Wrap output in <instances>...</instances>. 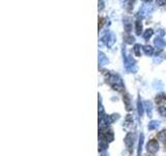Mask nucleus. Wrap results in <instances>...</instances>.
I'll use <instances>...</instances> for the list:
<instances>
[{"label":"nucleus","mask_w":166,"mask_h":156,"mask_svg":"<svg viewBox=\"0 0 166 156\" xmlns=\"http://www.w3.org/2000/svg\"><path fill=\"white\" fill-rule=\"evenodd\" d=\"M107 82L113 87L115 91H122L124 89V83H123V80L122 78L120 77L118 75L116 74H110L108 76V79H107Z\"/></svg>","instance_id":"nucleus-1"},{"label":"nucleus","mask_w":166,"mask_h":156,"mask_svg":"<svg viewBox=\"0 0 166 156\" xmlns=\"http://www.w3.org/2000/svg\"><path fill=\"white\" fill-rule=\"evenodd\" d=\"M147 152L152 153V154L157 153L158 152V150H159L158 142H157L156 139H152V141H150L147 145Z\"/></svg>","instance_id":"nucleus-2"},{"label":"nucleus","mask_w":166,"mask_h":156,"mask_svg":"<svg viewBox=\"0 0 166 156\" xmlns=\"http://www.w3.org/2000/svg\"><path fill=\"white\" fill-rule=\"evenodd\" d=\"M100 136H101V139L107 142V143H110V142H112L114 139V134H113V132H112V130L110 129L102 131Z\"/></svg>","instance_id":"nucleus-3"},{"label":"nucleus","mask_w":166,"mask_h":156,"mask_svg":"<svg viewBox=\"0 0 166 156\" xmlns=\"http://www.w3.org/2000/svg\"><path fill=\"white\" fill-rule=\"evenodd\" d=\"M99 122H100V125L102 126V127H108L111 123H113L111 119V116H106V115L101 116L100 119H99Z\"/></svg>","instance_id":"nucleus-4"},{"label":"nucleus","mask_w":166,"mask_h":156,"mask_svg":"<svg viewBox=\"0 0 166 156\" xmlns=\"http://www.w3.org/2000/svg\"><path fill=\"white\" fill-rule=\"evenodd\" d=\"M125 144H126V146H127V148L129 149V150H131L132 147H133V145H134V135L132 134V133H128V134L126 135Z\"/></svg>","instance_id":"nucleus-5"},{"label":"nucleus","mask_w":166,"mask_h":156,"mask_svg":"<svg viewBox=\"0 0 166 156\" xmlns=\"http://www.w3.org/2000/svg\"><path fill=\"white\" fill-rule=\"evenodd\" d=\"M144 109L147 112V116L149 117H152L153 116V104L151 101H145L144 102Z\"/></svg>","instance_id":"nucleus-6"},{"label":"nucleus","mask_w":166,"mask_h":156,"mask_svg":"<svg viewBox=\"0 0 166 156\" xmlns=\"http://www.w3.org/2000/svg\"><path fill=\"white\" fill-rule=\"evenodd\" d=\"M143 142H144V135H143V133H140V135H139V142H138V149H137V154H138V156H140L141 155V152H142Z\"/></svg>","instance_id":"nucleus-7"},{"label":"nucleus","mask_w":166,"mask_h":156,"mask_svg":"<svg viewBox=\"0 0 166 156\" xmlns=\"http://www.w3.org/2000/svg\"><path fill=\"white\" fill-rule=\"evenodd\" d=\"M137 112H138L139 117H142L143 112H144V103L141 102L140 98L137 100Z\"/></svg>","instance_id":"nucleus-8"},{"label":"nucleus","mask_w":166,"mask_h":156,"mask_svg":"<svg viewBox=\"0 0 166 156\" xmlns=\"http://www.w3.org/2000/svg\"><path fill=\"white\" fill-rule=\"evenodd\" d=\"M107 63H108V60H107V57L104 55V54L101 52V53H99V64L104 66L106 65Z\"/></svg>","instance_id":"nucleus-9"},{"label":"nucleus","mask_w":166,"mask_h":156,"mask_svg":"<svg viewBox=\"0 0 166 156\" xmlns=\"http://www.w3.org/2000/svg\"><path fill=\"white\" fill-rule=\"evenodd\" d=\"M158 139L160 142H162V143L166 144V129L160 131V132L158 133Z\"/></svg>","instance_id":"nucleus-10"},{"label":"nucleus","mask_w":166,"mask_h":156,"mask_svg":"<svg viewBox=\"0 0 166 156\" xmlns=\"http://www.w3.org/2000/svg\"><path fill=\"white\" fill-rule=\"evenodd\" d=\"M156 102L160 106H162L163 104L166 103V96H164V95H159V96H157Z\"/></svg>","instance_id":"nucleus-11"},{"label":"nucleus","mask_w":166,"mask_h":156,"mask_svg":"<svg viewBox=\"0 0 166 156\" xmlns=\"http://www.w3.org/2000/svg\"><path fill=\"white\" fill-rule=\"evenodd\" d=\"M160 126V122L159 121H151L149 124V129L150 130H155L158 129V127Z\"/></svg>","instance_id":"nucleus-12"},{"label":"nucleus","mask_w":166,"mask_h":156,"mask_svg":"<svg viewBox=\"0 0 166 156\" xmlns=\"http://www.w3.org/2000/svg\"><path fill=\"white\" fill-rule=\"evenodd\" d=\"M107 147H108V144H107V142L103 141V139H101L100 141V144H99V151H105L107 149Z\"/></svg>","instance_id":"nucleus-13"},{"label":"nucleus","mask_w":166,"mask_h":156,"mask_svg":"<svg viewBox=\"0 0 166 156\" xmlns=\"http://www.w3.org/2000/svg\"><path fill=\"white\" fill-rule=\"evenodd\" d=\"M143 51H144V53L147 54V55H150V56L154 53V49H153L151 46H144L143 47Z\"/></svg>","instance_id":"nucleus-14"},{"label":"nucleus","mask_w":166,"mask_h":156,"mask_svg":"<svg viewBox=\"0 0 166 156\" xmlns=\"http://www.w3.org/2000/svg\"><path fill=\"white\" fill-rule=\"evenodd\" d=\"M155 45H156L158 48H162V47L165 45V43L163 42V41L161 40V39H158V38H157L156 41H155Z\"/></svg>","instance_id":"nucleus-15"},{"label":"nucleus","mask_w":166,"mask_h":156,"mask_svg":"<svg viewBox=\"0 0 166 156\" xmlns=\"http://www.w3.org/2000/svg\"><path fill=\"white\" fill-rule=\"evenodd\" d=\"M152 35H153V30L152 29H147V30L144 32V35H143V37H144V39L147 40V39H150Z\"/></svg>","instance_id":"nucleus-16"},{"label":"nucleus","mask_w":166,"mask_h":156,"mask_svg":"<svg viewBox=\"0 0 166 156\" xmlns=\"http://www.w3.org/2000/svg\"><path fill=\"white\" fill-rule=\"evenodd\" d=\"M124 101H125L126 105H127V109L130 110V109H131V103H130V98L128 96H126L125 98H124Z\"/></svg>","instance_id":"nucleus-17"},{"label":"nucleus","mask_w":166,"mask_h":156,"mask_svg":"<svg viewBox=\"0 0 166 156\" xmlns=\"http://www.w3.org/2000/svg\"><path fill=\"white\" fill-rule=\"evenodd\" d=\"M159 112H160V115L162 117H166V107H164V106H160V107H159Z\"/></svg>","instance_id":"nucleus-18"},{"label":"nucleus","mask_w":166,"mask_h":156,"mask_svg":"<svg viewBox=\"0 0 166 156\" xmlns=\"http://www.w3.org/2000/svg\"><path fill=\"white\" fill-rule=\"evenodd\" d=\"M140 45H135V47H134V52H135V55L136 56H139L140 55V52H139V50H140Z\"/></svg>","instance_id":"nucleus-19"},{"label":"nucleus","mask_w":166,"mask_h":156,"mask_svg":"<svg viewBox=\"0 0 166 156\" xmlns=\"http://www.w3.org/2000/svg\"><path fill=\"white\" fill-rule=\"evenodd\" d=\"M141 28H142V26H141L140 22H136V32H137V35H140Z\"/></svg>","instance_id":"nucleus-20"},{"label":"nucleus","mask_w":166,"mask_h":156,"mask_svg":"<svg viewBox=\"0 0 166 156\" xmlns=\"http://www.w3.org/2000/svg\"><path fill=\"white\" fill-rule=\"evenodd\" d=\"M111 119H112V122L116 121V120L120 119V115H118V114H113V115H111Z\"/></svg>","instance_id":"nucleus-21"},{"label":"nucleus","mask_w":166,"mask_h":156,"mask_svg":"<svg viewBox=\"0 0 166 156\" xmlns=\"http://www.w3.org/2000/svg\"><path fill=\"white\" fill-rule=\"evenodd\" d=\"M157 2H158V4H160V5H163V4L166 3V0H157Z\"/></svg>","instance_id":"nucleus-22"},{"label":"nucleus","mask_w":166,"mask_h":156,"mask_svg":"<svg viewBox=\"0 0 166 156\" xmlns=\"http://www.w3.org/2000/svg\"><path fill=\"white\" fill-rule=\"evenodd\" d=\"M102 156H109V155L107 154V153H103V154H102Z\"/></svg>","instance_id":"nucleus-23"}]
</instances>
